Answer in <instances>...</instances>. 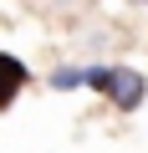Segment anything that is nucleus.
I'll use <instances>...</instances> for the list:
<instances>
[{
	"mask_svg": "<svg viewBox=\"0 0 148 153\" xmlns=\"http://www.w3.org/2000/svg\"><path fill=\"white\" fill-rule=\"evenodd\" d=\"M102 92H107L118 107H138V102H143V76H138L133 66H107Z\"/></svg>",
	"mask_w": 148,
	"mask_h": 153,
	"instance_id": "nucleus-1",
	"label": "nucleus"
},
{
	"mask_svg": "<svg viewBox=\"0 0 148 153\" xmlns=\"http://www.w3.org/2000/svg\"><path fill=\"white\" fill-rule=\"evenodd\" d=\"M21 82H26V66H21L16 56H0V107L21 92Z\"/></svg>",
	"mask_w": 148,
	"mask_h": 153,
	"instance_id": "nucleus-2",
	"label": "nucleus"
},
{
	"mask_svg": "<svg viewBox=\"0 0 148 153\" xmlns=\"http://www.w3.org/2000/svg\"><path fill=\"white\" fill-rule=\"evenodd\" d=\"M82 82H87V71H77V66H66V71L51 76V87H61V92H66V87H82Z\"/></svg>",
	"mask_w": 148,
	"mask_h": 153,
	"instance_id": "nucleus-3",
	"label": "nucleus"
}]
</instances>
